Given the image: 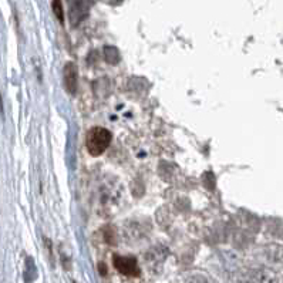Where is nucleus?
<instances>
[{"label":"nucleus","instance_id":"6e6552de","mask_svg":"<svg viewBox=\"0 0 283 283\" xmlns=\"http://www.w3.org/2000/svg\"><path fill=\"white\" fill-rule=\"evenodd\" d=\"M98 270H100V275H103V276L107 275V266H105L103 262H100V264H98Z\"/></svg>","mask_w":283,"mask_h":283},{"label":"nucleus","instance_id":"7ed1b4c3","mask_svg":"<svg viewBox=\"0 0 283 283\" xmlns=\"http://www.w3.org/2000/svg\"><path fill=\"white\" fill-rule=\"evenodd\" d=\"M63 80H64L66 90L70 94H76L77 93L78 85V69L74 63H67L63 70Z\"/></svg>","mask_w":283,"mask_h":283},{"label":"nucleus","instance_id":"f03ea898","mask_svg":"<svg viewBox=\"0 0 283 283\" xmlns=\"http://www.w3.org/2000/svg\"><path fill=\"white\" fill-rule=\"evenodd\" d=\"M113 264L121 275L124 276L137 277L140 276L141 270L138 268L137 259L133 256H120V255H114L113 256Z\"/></svg>","mask_w":283,"mask_h":283},{"label":"nucleus","instance_id":"20e7f679","mask_svg":"<svg viewBox=\"0 0 283 283\" xmlns=\"http://www.w3.org/2000/svg\"><path fill=\"white\" fill-rule=\"evenodd\" d=\"M89 14V5L84 0H74L70 6V23L77 26Z\"/></svg>","mask_w":283,"mask_h":283},{"label":"nucleus","instance_id":"f257e3e1","mask_svg":"<svg viewBox=\"0 0 283 283\" xmlns=\"http://www.w3.org/2000/svg\"><path fill=\"white\" fill-rule=\"evenodd\" d=\"M113 135L107 128L94 127L87 133L85 137V147L93 157H100L111 144Z\"/></svg>","mask_w":283,"mask_h":283},{"label":"nucleus","instance_id":"0eeeda50","mask_svg":"<svg viewBox=\"0 0 283 283\" xmlns=\"http://www.w3.org/2000/svg\"><path fill=\"white\" fill-rule=\"evenodd\" d=\"M204 184H205V187L208 188L209 191H213V189H215V177H213L212 172H208V174H205Z\"/></svg>","mask_w":283,"mask_h":283},{"label":"nucleus","instance_id":"39448f33","mask_svg":"<svg viewBox=\"0 0 283 283\" xmlns=\"http://www.w3.org/2000/svg\"><path fill=\"white\" fill-rule=\"evenodd\" d=\"M104 60L111 66L117 64V63L120 61V53H118V49L114 47V46H107V47H104Z\"/></svg>","mask_w":283,"mask_h":283},{"label":"nucleus","instance_id":"423d86ee","mask_svg":"<svg viewBox=\"0 0 283 283\" xmlns=\"http://www.w3.org/2000/svg\"><path fill=\"white\" fill-rule=\"evenodd\" d=\"M52 9L53 13L57 17L58 21H60V23H64V10H63V3H61V0H53Z\"/></svg>","mask_w":283,"mask_h":283}]
</instances>
